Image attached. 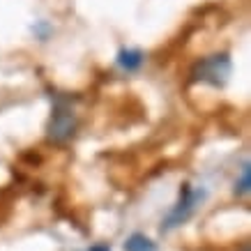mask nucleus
I'll use <instances>...</instances> for the list:
<instances>
[{
    "label": "nucleus",
    "mask_w": 251,
    "mask_h": 251,
    "mask_svg": "<svg viewBox=\"0 0 251 251\" xmlns=\"http://www.w3.org/2000/svg\"><path fill=\"white\" fill-rule=\"evenodd\" d=\"M32 32H35V35H37L39 39H46V37H49V35H51V25H49V23H46V21H39L37 25L32 28Z\"/></svg>",
    "instance_id": "obj_7"
},
{
    "label": "nucleus",
    "mask_w": 251,
    "mask_h": 251,
    "mask_svg": "<svg viewBox=\"0 0 251 251\" xmlns=\"http://www.w3.org/2000/svg\"><path fill=\"white\" fill-rule=\"evenodd\" d=\"M88 251H111V247H106V244H95V247H90Z\"/></svg>",
    "instance_id": "obj_8"
},
{
    "label": "nucleus",
    "mask_w": 251,
    "mask_h": 251,
    "mask_svg": "<svg viewBox=\"0 0 251 251\" xmlns=\"http://www.w3.org/2000/svg\"><path fill=\"white\" fill-rule=\"evenodd\" d=\"M49 141L51 143H67L76 131V115L65 99H58L53 108V115L49 120Z\"/></svg>",
    "instance_id": "obj_2"
},
{
    "label": "nucleus",
    "mask_w": 251,
    "mask_h": 251,
    "mask_svg": "<svg viewBox=\"0 0 251 251\" xmlns=\"http://www.w3.org/2000/svg\"><path fill=\"white\" fill-rule=\"evenodd\" d=\"M251 189V168H249V161H244L242 171H240V180L235 182V194L237 196H247Z\"/></svg>",
    "instance_id": "obj_6"
},
{
    "label": "nucleus",
    "mask_w": 251,
    "mask_h": 251,
    "mask_svg": "<svg viewBox=\"0 0 251 251\" xmlns=\"http://www.w3.org/2000/svg\"><path fill=\"white\" fill-rule=\"evenodd\" d=\"M115 62L125 72H138L145 62V53L141 49H120L118 55H115Z\"/></svg>",
    "instance_id": "obj_4"
},
{
    "label": "nucleus",
    "mask_w": 251,
    "mask_h": 251,
    "mask_svg": "<svg viewBox=\"0 0 251 251\" xmlns=\"http://www.w3.org/2000/svg\"><path fill=\"white\" fill-rule=\"evenodd\" d=\"M205 198V191H194L191 189V184H184L182 191H180V201H177V205L171 210V214L166 217V221H164V226L161 228L164 230H173L177 228L180 224H184V221L191 217V212L196 210V203H201Z\"/></svg>",
    "instance_id": "obj_3"
},
{
    "label": "nucleus",
    "mask_w": 251,
    "mask_h": 251,
    "mask_svg": "<svg viewBox=\"0 0 251 251\" xmlns=\"http://www.w3.org/2000/svg\"><path fill=\"white\" fill-rule=\"evenodd\" d=\"M233 72V62L228 53H214L201 60L191 67V81L194 83H207L214 88H224L228 83V76Z\"/></svg>",
    "instance_id": "obj_1"
},
{
    "label": "nucleus",
    "mask_w": 251,
    "mask_h": 251,
    "mask_svg": "<svg viewBox=\"0 0 251 251\" xmlns=\"http://www.w3.org/2000/svg\"><path fill=\"white\" fill-rule=\"evenodd\" d=\"M125 251H157L154 242L150 237H145L143 233H134V235L127 237L125 242Z\"/></svg>",
    "instance_id": "obj_5"
}]
</instances>
